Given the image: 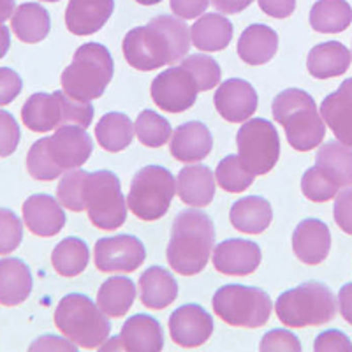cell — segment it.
<instances>
[{
  "mask_svg": "<svg viewBox=\"0 0 352 352\" xmlns=\"http://www.w3.org/2000/svg\"><path fill=\"white\" fill-rule=\"evenodd\" d=\"M56 197L71 212L87 210L90 222L102 231H116L127 220V203L120 180L106 169L96 173L71 169L62 175Z\"/></svg>",
  "mask_w": 352,
  "mask_h": 352,
  "instance_id": "6da1fadb",
  "label": "cell"
},
{
  "mask_svg": "<svg viewBox=\"0 0 352 352\" xmlns=\"http://www.w3.org/2000/svg\"><path fill=\"white\" fill-rule=\"evenodd\" d=\"M190 41V28L182 18L160 14L150 20L148 25L129 30L122 50L131 67L148 72L184 60Z\"/></svg>",
  "mask_w": 352,
  "mask_h": 352,
  "instance_id": "7a4b0ae2",
  "label": "cell"
},
{
  "mask_svg": "<svg viewBox=\"0 0 352 352\" xmlns=\"http://www.w3.org/2000/svg\"><path fill=\"white\" fill-rule=\"evenodd\" d=\"M92 152V138L83 127L64 125L53 136L36 141L28 150V175L39 182H53L65 171L81 168Z\"/></svg>",
  "mask_w": 352,
  "mask_h": 352,
  "instance_id": "3957f363",
  "label": "cell"
},
{
  "mask_svg": "<svg viewBox=\"0 0 352 352\" xmlns=\"http://www.w3.org/2000/svg\"><path fill=\"white\" fill-rule=\"evenodd\" d=\"M215 247V226L210 215L197 210L178 213L168 245V263L178 275L192 276L203 272Z\"/></svg>",
  "mask_w": 352,
  "mask_h": 352,
  "instance_id": "277c9868",
  "label": "cell"
},
{
  "mask_svg": "<svg viewBox=\"0 0 352 352\" xmlns=\"http://www.w3.org/2000/svg\"><path fill=\"white\" fill-rule=\"evenodd\" d=\"M273 118L285 129L287 143L298 152L317 148L326 134L314 97L300 88H287L273 99Z\"/></svg>",
  "mask_w": 352,
  "mask_h": 352,
  "instance_id": "5b68a950",
  "label": "cell"
},
{
  "mask_svg": "<svg viewBox=\"0 0 352 352\" xmlns=\"http://www.w3.org/2000/svg\"><path fill=\"white\" fill-rule=\"evenodd\" d=\"M115 62L106 46L99 43L81 44L71 65L62 72V90L80 102H90L104 94L111 83Z\"/></svg>",
  "mask_w": 352,
  "mask_h": 352,
  "instance_id": "8992f818",
  "label": "cell"
},
{
  "mask_svg": "<svg viewBox=\"0 0 352 352\" xmlns=\"http://www.w3.org/2000/svg\"><path fill=\"white\" fill-rule=\"evenodd\" d=\"M55 326L72 344L83 349H99L111 333L109 319L99 305L80 292L62 298L55 310Z\"/></svg>",
  "mask_w": 352,
  "mask_h": 352,
  "instance_id": "52a82bcc",
  "label": "cell"
},
{
  "mask_svg": "<svg viewBox=\"0 0 352 352\" xmlns=\"http://www.w3.org/2000/svg\"><path fill=\"white\" fill-rule=\"evenodd\" d=\"M278 320L287 328L322 326L336 316V298L328 285L310 280L282 292L275 301Z\"/></svg>",
  "mask_w": 352,
  "mask_h": 352,
  "instance_id": "ba28073f",
  "label": "cell"
},
{
  "mask_svg": "<svg viewBox=\"0 0 352 352\" xmlns=\"http://www.w3.org/2000/svg\"><path fill=\"white\" fill-rule=\"evenodd\" d=\"M96 109L90 102H80L65 92L34 94L21 108V120L32 132L56 131L64 125L87 129L92 124Z\"/></svg>",
  "mask_w": 352,
  "mask_h": 352,
  "instance_id": "9c48e42d",
  "label": "cell"
},
{
  "mask_svg": "<svg viewBox=\"0 0 352 352\" xmlns=\"http://www.w3.org/2000/svg\"><path fill=\"white\" fill-rule=\"evenodd\" d=\"M215 316L232 328L256 329L272 317V298L263 289L250 285H222L213 296Z\"/></svg>",
  "mask_w": 352,
  "mask_h": 352,
  "instance_id": "30bf717a",
  "label": "cell"
},
{
  "mask_svg": "<svg viewBox=\"0 0 352 352\" xmlns=\"http://www.w3.org/2000/svg\"><path fill=\"white\" fill-rule=\"evenodd\" d=\"M176 194L175 176L162 166H144L134 175L127 208L141 220L153 222L168 213Z\"/></svg>",
  "mask_w": 352,
  "mask_h": 352,
  "instance_id": "8fae6325",
  "label": "cell"
},
{
  "mask_svg": "<svg viewBox=\"0 0 352 352\" xmlns=\"http://www.w3.org/2000/svg\"><path fill=\"white\" fill-rule=\"evenodd\" d=\"M238 157L256 176L272 171L280 157V138L275 125L264 118L243 122L236 134Z\"/></svg>",
  "mask_w": 352,
  "mask_h": 352,
  "instance_id": "7c38bea8",
  "label": "cell"
},
{
  "mask_svg": "<svg viewBox=\"0 0 352 352\" xmlns=\"http://www.w3.org/2000/svg\"><path fill=\"white\" fill-rule=\"evenodd\" d=\"M152 99L162 111L182 113L192 108L197 99L196 80L192 72L184 65H175L168 71L160 72L152 81Z\"/></svg>",
  "mask_w": 352,
  "mask_h": 352,
  "instance_id": "4fadbf2b",
  "label": "cell"
},
{
  "mask_svg": "<svg viewBox=\"0 0 352 352\" xmlns=\"http://www.w3.org/2000/svg\"><path fill=\"white\" fill-rule=\"evenodd\" d=\"M146 259L143 241L132 234L100 238L94 248V261L102 273H132Z\"/></svg>",
  "mask_w": 352,
  "mask_h": 352,
  "instance_id": "5bb4252c",
  "label": "cell"
},
{
  "mask_svg": "<svg viewBox=\"0 0 352 352\" xmlns=\"http://www.w3.org/2000/svg\"><path fill=\"white\" fill-rule=\"evenodd\" d=\"M162 347H164V335L159 320L146 314H136L125 320L120 335L99 349L100 351L160 352Z\"/></svg>",
  "mask_w": 352,
  "mask_h": 352,
  "instance_id": "9a60e30c",
  "label": "cell"
},
{
  "mask_svg": "<svg viewBox=\"0 0 352 352\" xmlns=\"http://www.w3.org/2000/svg\"><path fill=\"white\" fill-rule=\"evenodd\" d=\"M212 333L213 317L201 305H184L169 316V335L180 347H201L210 340Z\"/></svg>",
  "mask_w": 352,
  "mask_h": 352,
  "instance_id": "2e32d148",
  "label": "cell"
},
{
  "mask_svg": "<svg viewBox=\"0 0 352 352\" xmlns=\"http://www.w3.org/2000/svg\"><path fill=\"white\" fill-rule=\"evenodd\" d=\"M213 104L224 120L231 124H243L256 113L259 97L256 88L248 81L231 78L217 88Z\"/></svg>",
  "mask_w": 352,
  "mask_h": 352,
  "instance_id": "e0dca14e",
  "label": "cell"
},
{
  "mask_svg": "<svg viewBox=\"0 0 352 352\" xmlns=\"http://www.w3.org/2000/svg\"><path fill=\"white\" fill-rule=\"evenodd\" d=\"M263 254L254 241L231 238L219 243L213 250V266L222 275L247 276L259 268Z\"/></svg>",
  "mask_w": 352,
  "mask_h": 352,
  "instance_id": "ac0fdd59",
  "label": "cell"
},
{
  "mask_svg": "<svg viewBox=\"0 0 352 352\" xmlns=\"http://www.w3.org/2000/svg\"><path fill=\"white\" fill-rule=\"evenodd\" d=\"M23 220L36 236L52 238L64 229L65 213L60 201L48 194H34L23 203Z\"/></svg>",
  "mask_w": 352,
  "mask_h": 352,
  "instance_id": "d6986e66",
  "label": "cell"
},
{
  "mask_svg": "<svg viewBox=\"0 0 352 352\" xmlns=\"http://www.w3.org/2000/svg\"><path fill=\"white\" fill-rule=\"evenodd\" d=\"M331 248V232L319 219H307L292 232L294 256L305 264L316 266L328 257Z\"/></svg>",
  "mask_w": 352,
  "mask_h": 352,
  "instance_id": "ffe728a7",
  "label": "cell"
},
{
  "mask_svg": "<svg viewBox=\"0 0 352 352\" xmlns=\"http://www.w3.org/2000/svg\"><path fill=\"white\" fill-rule=\"evenodd\" d=\"M115 0H69L65 27L74 36H92L111 18Z\"/></svg>",
  "mask_w": 352,
  "mask_h": 352,
  "instance_id": "44dd1931",
  "label": "cell"
},
{
  "mask_svg": "<svg viewBox=\"0 0 352 352\" xmlns=\"http://www.w3.org/2000/svg\"><path fill=\"white\" fill-rule=\"evenodd\" d=\"M213 146V138L210 129L201 122H187L173 132L169 152L178 162L190 164L201 162L210 155Z\"/></svg>",
  "mask_w": 352,
  "mask_h": 352,
  "instance_id": "7402d4cb",
  "label": "cell"
},
{
  "mask_svg": "<svg viewBox=\"0 0 352 352\" xmlns=\"http://www.w3.org/2000/svg\"><path fill=\"white\" fill-rule=\"evenodd\" d=\"M320 116L336 140L352 146V78L345 80L336 92L322 100Z\"/></svg>",
  "mask_w": 352,
  "mask_h": 352,
  "instance_id": "603a6c76",
  "label": "cell"
},
{
  "mask_svg": "<svg viewBox=\"0 0 352 352\" xmlns=\"http://www.w3.org/2000/svg\"><path fill=\"white\" fill-rule=\"evenodd\" d=\"M176 192L188 206L203 208L215 197V175L204 164L187 166L178 173Z\"/></svg>",
  "mask_w": 352,
  "mask_h": 352,
  "instance_id": "cb8c5ba5",
  "label": "cell"
},
{
  "mask_svg": "<svg viewBox=\"0 0 352 352\" xmlns=\"http://www.w3.org/2000/svg\"><path fill=\"white\" fill-rule=\"evenodd\" d=\"M238 56L248 65L268 64L278 50V36L272 27L254 23L238 39Z\"/></svg>",
  "mask_w": 352,
  "mask_h": 352,
  "instance_id": "d4e9b609",
  "label": "cell"
},
{
  "mask_svg": "<svg viewBox=\"0 0 352 352\" xmlns=\"http://www.w3.org/2000/svg\"><path fill=\"white\" fill-rule=\"evenodd\" d=\"M34 287L30 268L21 259L8 257L0 261V305L16 307L27 301Z\"/></svg>",
  "mask_w": 352,
  "mask_h": 352,
  "instance_id": "484cf974",
  "label": "cell"
},
{
  "mask_svg": "<svg viewBox=\"0 0 352 352\" xmlns=\"http://www.w3.org/2000/svg\"><path fill=\"white\" fill-rule=\"evenodd\" d=\"M316 168L338 190L352 187V146L342 141H328L317 152Z\"/></svg>",
  "mask_w": 352,
  "mask_h": 352,
  "instance_id": "4316f807",
  "label": "cell"
},
{
  "mask_svg": "<svg viewBox=\"0 0 352 352\" xmlns=\"http://www.w3.org/2000/svg\"><path fill=\"white\" fill-rule=\"evenodd\" d=\"M351 67V52L338 41L317 44L307 56V69L317 80L342 76Z\"/></svg>",
  "mask_w": 352,
  "mask_h": 352,
  "instance_id": "83f0119b",
  "label": "cell"
},
{
  "mask_svg": "<svg viewBox=\"0 0 352 352\" xmlns=\"http://www.w3.org/2000/svg\"><path fill=\"white\" fill-rule=\"evenodd\" d=\"M141 303L152 310H162L178 298V284L168 270L150 266L140 276Z\"/></svg>",
  "mask_w": 352,
  "mask_h": 352,
  "instance_id": "f1b7e54d",
  "label": "cell"
},
{
  "mask_svg": "<svg viewBox=\"0 0 352 352\" xmlns=\"http://www.w3.org/2000/svg\"><path fill=\"white\" fill-rule=\"evenodd\" d=\"M232 228L247 234H261L273 220L272 204L261 196H247L238 199L229 212Z\"/></svg>",
  "mask_w": 352,
  "mask_h": 352,
  "instance_id": "f546056e",
  "label": "cell"
},
{
  "mask_svg": "<svg viewBox=\"0 0 352 352\" xmlns=\"http://www.w3.org/2000/svg\"><path fill=\"white\" fill-rule=\"evenodd\" d=\"M232 32L234 27L228 18L217 12H208L197 18L192 25L190 39L201 52H222L231 43Z\"/></svg>",
  "mask_w": 352,
  "mask_h": 352,
  "instance_id": "4dcf8cb0",
  "label": "cell"
},
{
  "mask_svg": "<svg viewBox=\"0 0 352 352\" xmlns=\"http://www.w3.org/2000/svg\"><path fill=\"white\" fill-rule=\"evenodd\" d=\"M11 28L21 43H41L48 37L50 30H52L50 12L36 2H25L12 12Z\"/></svg>",
  "mask_w": 352,
  "mask_h": 352,
  "instance_id": "1f68e13d",
  "label": "cell"
},
{
  "mask_svg": "<svg viewBox=\"0 0 352 352\" xmlns=\"http://www.w3.org/2000/svg\"><path fill=\"white\" fill-rule=\"evenodd\" d=\"M136 300V287L129 276H111L100 285L97 305L108 317H124Z\"/></svg>",
  "mask_w": 352,
  "mask_h": 352,
  "instance_id": "d6a6232c",
  "label": "cell"
},
{
  "mask_svg": "<svg viewBox=\"0 0 352 352\" xmlns=\"http://www.w3.org/2000/svg\"><path fill=\"white\" fill-rule=\"evenodd\" d=\"M352 23L347 0H317L310 9V27L319 34H340Z\"/></svg>",
  "mask_w": 352,
  "mask_h": 352,
  "instance_id": "836d02e7",
  "label": "cell"
},
{
  "mask_svg": "<svg viewBox=\"0 0 352 352\" xmlns=\"http://www.w3.org/2000/svg\"><path fill=\"white\" fill-rule=\"evenodd\" d=\"M96 138L99 144L108 152H122L131 146L134 138V127L125 113H106L96 125Z\"/></svg>",
  "mask_w": 352,
  "mask_h": 352,
  "instance_id": "e575fe53",
  "label": "cell"
},
{
  "mask_svg": "<svg viewBox=\"0 0 352 352\" xmlns=\"http://www.w3.org/2000/svg\"><path fill=\"white\" fill-rule=\"evenodd\" d=\"M90 261L88 245L81 238L69 236L53 248L52 264L62 276H78L87 270Z\"/></svg>",
  "mask_w": 352,
  "mask_h": 352,
  "instance_id": "d590c367",
  "label": "cell"
},
{
  "mask_svg": "<svg viewBox=\"0 0 352 352\" xmlns=\"http://www.w3.org/2000/svg\"><path fill=\"white\" fill-rule=\"evenodd\" d=\"M134 129H136L138 140L148 148L164 146L173 134L169 122L152 109H144L138 115Z\"/></svg>",
  "mask_w": 352,
  "mask_h": 352,
  "instance_id": "8d00e7d4",
  "label": "cell"
},
{
  "mask_svg": "<svg viewBox=\"0 0 352 352\" xmlns=\"http://www.w3.org/2000/svg\"><path fill=\"white\" fill-rule=\"evenodd\" d=\"M256 175L248 171L238 155H228L220 160L215 169V180L226 192H243L254 184Z\"/></svg>",
  "mask_w": 352,
  "mask_h": 352,
  "instance_id": "74e56055",
  "label": "cell"
},
{
  "mask_svg": "<svg viewBox=\"0 0 352 352\" xmlns=\"http://www.w3.org/2000/svg\"><path fill=\"white\" fill-rule=\"evenodd\" d=\"M182 65L192 72L199 92L212 90V88H215L217 85L220 83L222 69H220V65L213 60L212 56L197 53V55H190L187 56V58H184V60H182Z\"/></svg>",
  "mask_w": 352,
  "mask_h": 352,
  "instance_id": "f35d334b",
  "label": "cell"
},
{
  "mask_svg": "<svg viewBox=\"0 0 352 352\" xmlns=\"http://www.w3.org/2000/svg\"><path fill=\"white\" fill-rule=\"evenodd\" d=\"M301 190L303 196L314 203H328L338 194V188L316 166L305 171L301 178Z\"/></svg>",
  "mask_w": 352,
  "mask_h": 352,
  "instance_id": "ab89813d",
  "label": "cell"
},
{
  "mask_svg": "<svg viewBox=\"0 0 352 352\" xmlns=\"http://www.w3.org/2000/svg\"><path fill=\"white\" fill-rule=\"evenodd\" d=\"M23 226L18 215L9 208H0V256H8L20 247Z\"/></svg>",
  "mask_w": 352,
  "mask_h": 352,
  "instance_id": "60d3db41",
  "label": "cell"
},
{
  "mask_svg": "<svg viewBox=\"0 0 352 352\" xmlns=\"http://www.w3.org/2000/svg\"><path fill=\"white\" fill-rule=\"evenodd\" d=\"M20 125L9 111L0 109V157H9L20 144Z\"/></svg>",
  "mask_w": 352,
  "mask_h": 352,
  "instance_id": "b9f144b4",
  "label": "cell"
},
{
  "mask_svg": "<svg viewBox=\"0 0 352 352\" xmlns=\"http://www.w3.org/2000/svg\"><path fill=\"white\" fill-rule=\"evenodd\" d=\"M259 349L263 352H300L301 344L292 331L273 329L263 336Z\"/></svg>",
  "mask_w": 352,
  "mask_h": 352,
  "instance_id": "7bdbcfd3",
  "label": "cell"
},
{
  "mask_svg": "<svg viewBox=\"0 0 352 352\" xmlns=\"http://www.w3.org/2000/svg\"><path fill=\"white\" fill-rule=\"evenodd\" d=\"M316 352H352V342L345 333L338 329H329V331L320 333L314 344Z\"/></svg>",
  "mask_w": 352,
  "mask_h": 352,
  "instance_id": "ee69618b",
  "label": "cell"
},
{
  "mask_svg": "<svg viewBox=\"0 0 352 352\" xmlns=\"http://www.w3.org/2000/svg\"><path fill=\"white\" fill-rule=\"evenodd\" d=\"M23 81L14 69L0 67V106L11 104L20 96Z\"/></svg>",
  "mask_w": 352,
  "mask_h": 352,
  "instance_id": "f6af8a7d",
  "label": "cell"
},
{
  "mask_svg": "<svg viewBox=\"0 0 352 352\" xmlns=\"http://www.w3.org/2000/svg\"><path fill=\"white\" fill-rule=\"evenodd\" d=\"M336 226L347 234H352V188L342 190L335 201V208H333Z\"/></svg>",
  "mask_w": 352,
  "mask_h": 352,
  "instance_id": "bcb514c9",
  "label": "cell"
},
{
  "mask_svg": "<svg viewBox=\"0 0 352 352\" xmlns=\"http://www.w3.org/2000/svg\"><path fill=\"white\" fill-rule=\"evenodd\" d=\"M173 14L182 20H194L203 16L204 11L208 9L210 0H169Z\"/></svg>",
  "mask_w": 352,
  "mask_h": 352,
  "instance_id": "7dc6e473",
  "label": "cell"
},
{
  "mask_svg": "<svg viewBox=\"0 0 352 352\" xmlns=\"http://www.w3.org/2000/svg\"><path fill=\"white\" fill-rule=\"evenodd\" d=\"M257 2L264 14L278 20L289 18L296 9V0H257Z\"/></svg>",
  "mask_w": 352,
  "mask_h": 352,
  "instance_id": "c3c4849f",
  "label": "cell"
},
{
  "mask_svg": "<svg viewBox=\"0 0 352 352\" xmlns=\"http://www.w3.org/2000/svg\"><path fill=\"white\" fill-rule=\"evenodd\" d=\"M30 351H78V347L76 344L72 345V342L64 340V338L46 335L41 336L39 340L34 342V344L30 345Z\"/></svg>",
  "mask_w": 352,
  "mask_h": 352,
  "instance_id": "681fc988",
  "label": "cell"
},
{
  "mask_svg": "<svg viewBox=\"0 0 352 352\" xmlns=\"http://www.w3.org/2000/svg\"><path fill=\"white\" fill-rule=\"evenodd\" d=\"M252 2L254 0H212L213 8L220 14H238V12L245 11Z\"/></svg>",
  "mask_w": 352,
  "mask_h": 352,
  "instance_id": "f907efd6",
  "label": "cell"
},
{
  "mask_svg": "<svg viewBox=\"0 0 352 352\" xmlns=\"http://www.w3.org/2000/svg\"><path fill=\"white\" fill-rule=\"evenodd\" d=\"M338 305H340V314L349 324L352 326V282L345 284L338 292Z\"/></svg>",
  "mask_w": 352,
  "mask_h": 352,
  "instance_id": "816d5d0a",
  "label": "cell"
},
{
  "mask_svg": "<svg viewBox=\"0 0 352 352\" xmlns=\"http://www.w3.org/2000/svg\"><path fill=\"white\" fill-rule=\"evenodd\" d=\"M11 46V36H9V28L4 23L0 25V58H4Z\"/></svg>",
  "mask_w": 352,
  "mask_h": 352,
  "instance_id": "f5cc1de1",
  "label": "cell"
},
{
  "mask_svg": "<svg viewBox=\"0 0 352 352\" xmlns=\"http://www.w3.org/2000/svg\"><path fill=\"white\" fill-rule=\"evenodd\" d=\"M14 12V0H0V25L8 21Z\"/></svg>",
  "mask_w": 352,
  "mask_h": 352,
  "instance_id": "db71d44e",
  "label": "cell"
},
{
  "mask_svg": "<svg viewBox=\"0 0 352 352\" xmlns=\"http://www.w3.org/2000/svg\"><path fill=\"white\" fill-rule=\"evenodd\" d=\"M136 2L141 6H155L159 2H162V0H136Z\"/></svg>",
  "mask_w": 352,
  "mask_h": 352,
  "instance_id": "11a10c76",
  "label": "cell"
},
{
  "mask_svg": "<svg viewBox=\"0 0 352 352\" xmlns=\"http://www.w3.org/2000/svg\"><path fill=\"white\" fill-rule=\"evenodd\" d=\"M43 2H58V0H43Z\"/></svg>",
  "mask_w": 352,
  "mask_h": 352,
  "instance_id": "9f6ffc18",
  "label": "cell"
}]
</instances>
